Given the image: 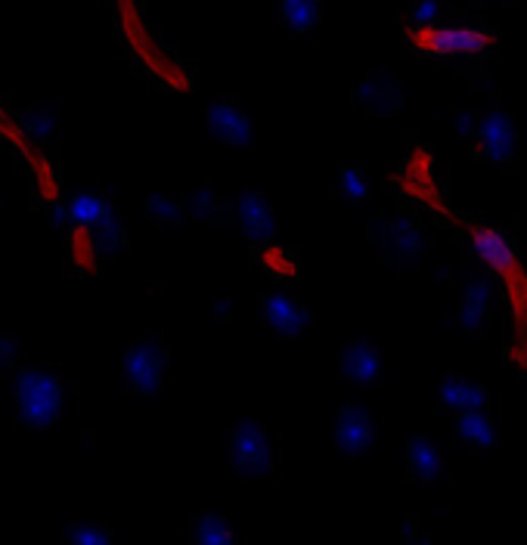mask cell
I'll return each mask as SVG.
<instances>
[{
    "mask_svg": "<svg viewBox=\"0 0 527 545\" xmlns=\"http://www.w3.org/2000/svg\"><path fill=\"white\" fill-rule=\"evenodd\" d=\"M0 208H4V205H0Z\"/></svg>",
    "mask_w": 527,
    "mask_h": 545,
    "instance_id": "cell-31",
    "label": "cell"
},
{
    "mask_svg": "<svg viewBox=\"0 0 527 545\" xmlns=\"http://www.w3.org/2000/svg\"><path fill=\"white\" fill-rule=\"evenodd\" d=\"M87 236H90L93 251L112 254V251H118L124 245V220L115 211H109L106 217H100L97 223H93V227L87 230Z\"/></svg>",
    "mask_w": 527,
    "mask_h": 545,
    "instance_id": "cell-17",
    "label": "cell"
},
{
    "mask_svg": "<svg viewBox=\"0 0 527 545\" xmlns=\"http://www.w3.org/2000/svg\"><path fill=\"white\" fill-rule=\"evenodd\" d=\"M22 131H25L31 140H44V137H50V131H53V118H50L47 112H41V109H31V112L22 115Z\"/></svg>",
    "mask_w": 527,
    "mask_h": 545,
    "instance_id": "cell-27",
    "label": "cell"
},
{
    "mask_svg": "<svg viewBox=\"0 0 527 545\" xmlns=\"http://www.w3.org/2000/svg\"><path fill=\"white\" fill-rule=\"evenodd\" d=\"M146 214L152 223H162V227H177L183 220V205L168 199V196H149L146 199Z\"/></svg>",
    "mask_w": 527,
    "mask_h": 545,
    "instance_id": "cell-22",
    "label": "cell"
},
{
    "mask_svg": "<svg viewBox=\"0 0 527 545\" xmlns=\"http://www.w3.org/2000/svg\"><path fill=\"white\" fill-rule=\"evenodd\" d=\"M217 316H230V304H217Z\"/></svg>",
    "mask_w": 527,
    "mask_h": 545,
    "instance_id": "cell-30",
    "label": "cell"
},
{
    "mask_svg": "<svg viewBox=\"0 0 527 545\" xmlns=\"http://www.w3.org/2000/svg\"><path fill=\"white\" fill-rule=\"evenodd\" d=\"M438 400L444 409H453V412H472V409H484L487 403V391L481 388L478 381H469V378H444L441 388H438Z\"/></svg>",
    "mask_w": 527,
    "mask_h": 545,
    "instance_id": "cell-12",
    "label": "cell"
},
{
    "mask_svg": "<svg viewBox=\"0 0 527 545\" xmlns=\"http://www.w3.org/2000/svg\"><path fill=\"white\" fill-rule=\"evenodd\" d=\"M16 354H19V344L13 338H0V369H13Z\"/></svg>",
    "mask_w": 527,
    "mask_h": 545,
    "instance_id": "cell-29",
    "label": "cell"
},
{
    "mask_svg": "<svg viewBox=\"0 0 527 545\" xmlns=\"http://www.w3.org/2000/svg\"><path fill=\"white\" fill-rule=\"evenodd\" d=\"M112 208H109V199L106 192L100 189H81L75 192V196L69 199V214H72V223L81 230H90L93 223H97L100 217H106Z\"/></svg>",
    "mask_w": 527,
    "mask_h": 545,
    "instance_id": "cell-16",
    "label": "cell"
},
{
    "mask_svg": "<svg viewBox=\"0 0 527 545\" xmlns=\"http://www.w3.org/2000/svg\"><path fill=\"white\" fill-rule=\"evenodd\" d=\"M230 465L242 477H267L273 468V450L267 434L255 422H242L230 437Z\"/></svg>",
    "mask_w": 527,
    "mask_h": 545,
    "instance_id": "cell-4",
    "label": "cell"
},
{
    "mask_svg": "<svg viewBox=\"0 0 527 545\" xmlns=\"http://www.w3.org/2000/svg\"><path fill=\"white\" fill-rule=\"evenodd\" d=\"M165 366H168V350H165V344L159 338L137 341L121 360L124 381L131 384L134 394H146V397L162 388Z\"/></svg>",
    "mask_w": 527,
    "mask_h": 545,
    "instance_id": "cell-3",
    "label": "cell"
},
{
    "mask_svg": "<svg viewBox=\"0 0 527 545\" xmlns=\"http://www.w3.org/2000/svg\"><path fill=\"white\" fill-rule=\"evenodd\" d=\"M465 301H472V304H481V307H487L490 310V301H493V288H490V282H484V279H475V282H469L465 285V295H462Z\"/></svg>",
    "mask_w": 527,
    "mask_h": 545,
    "instance_id": "cell-28",
    "label": "cell"
},
{
    "mask_svg": "<svg viewBox=\"0 0 527 545\" xmlns=\"http://www.w3.org/2000/svg\"><path fill=\"white\" fill-rule=\"evenodd\" d=\"M236 223L242 227V233L252 242H267L276 233V217L270 211V202L255 189H242L233 205Z\"/></svg>",
    "mask_w": 527,
    "mask_h": 545,
    "instance_id": "cell-8",
    "label": "cell"
},
{
    "mask_svg": "<svg viewBox=\"0 0 527 545\" xmlns=\"http://www.w3.org/2000/svg\"><path fill=\"white\" fill-rule=\"evenodd\" d=\"M338 192H341V196H345L348 202H363V199H366V192H369L363 171H360V168H341V174H338Z\"/></svg>",
    "mask_w": 527,
    "mask_h": 545,
    "instance_id": "cell-24",
    "label": "cell"
},
{
    "mask_svg": "<svg viewBox=\"0 0 527 545\" xmlns=\"http://www.w3.org/2000/svg\"><path fill=\"white\" fill-rule=\"evenodd\" d=\"M62 539L66 542H78V545H109L112 533L103 530L100 524H75L62 530Z\"/></svg>",
    "mask_w": 527,
    "mask_h": 545,
    "instance_id": "cell-23",
    "label": "cell"
},
{
    "mask_svg": "<svg viewBox=\"0 0 527 545\" xmlns=\"http://www.w3.org/2000/svg\"><path fill=\"white\" fill-rule=\"evenodd\" d=\"M456 323L465 329V332H475V329H484L487 323V307L481 304H472V301H459V310H456Z\"/></svg>",
    "mask_w": 527,
    "mask_h": 545,
    "instance_id": "cell-25",
    "label": "cell"
},
{
    "mask_svg": "<svg viewBox=\"0 0 527 545\" xmlns=\"http://www.w3.org/2000/svg\"><path fill=\"white\" fill-rule=\"evenodd\" d=\"M385 245H388V251L397 254V258H416L422 248V233L410 220H394L385 233Z\"/></svg>",
    "mask_w": 527,
    "mask_h": 545,
    "instance_id": "cell-20",
    "label": "cell"
},
{
    "mask_svg": "<svg viewBox=\"0 0 527 545\" xmlns=\"http://www.w3.org/2000/svg\"><path fill=\"white\" fill-rule=\"evenodd\" d=\"M372 437H376V425H372V415L363 406H341L335 415V446L341 456H363Z\"/></svg>",
    "mask_w": 527,
    "mask_h": 545,
    "instance_id": "cell-5",
    "label": "cell"
},
{
    "mask_svg": "<svg viewBox=\"0 0 527 545\" xmlns=\"http://www.w3.org/2000/svg\"><path fill=\"white\" fill-rule=\"evenodd\" d=\"M407 16H410L413 28L438 25V19H441V4H438V0H413V7H410Z\"/></svg>",
    "mask_w": 527,
    "mask_h": 545,
    "instance_id": "cell-26",
    "label": "cell"
},
{
    "mask_svg": "<svg viewBox=\"0 0 527 545\" xmlns=\"http://www.w3.org/2000/svg\"><path fill=\"white\" fill-rule=\"evenodd\" d=\"M357 103L366 112H376V115H391L397 109H403V93L388 81V78H369L357 87Z\"/></svg>",
    "mask_w": 527,
    "mask_h": 545,
    "instance_id": "cell-13",
    "label": "cell"
},
{
    "mask_svg": "<svg viewBox=\"0 0 527 545\" xmlns=\"http://www.w3.org/2000/svg\"><path fill=\"white\" fill-rule=\"evenodd\" d=\"M16 415L28 428H53L66 412V388L47 369H25L16 378Z\"/></svg>",
    "mask_w": 527,
    "mask_h": 545,
    "instance_id": "cell-1",
    "label": "cell"
},
{
    "mask_svg": "<svg viewBox=\"0 0 527 545\" xmlns=\"http://www.w3.org/2000/svg\"><path fill=\"white\" fill-rule=\"evenodd\" d=\"M472 251L478 254V261L484 267H490L493 273H512L515 270V251L509 245L506 236H500L496 230H475L472 233Z\"/></svg>",
    "mask_w": 527,
    "mask_h": 545,
    "instance_id": "cell-11",
    "label": "cell"
},
{
    "mask_svg": "<svg viewBox=\"0 0 527 545\" xmlns=\"http://www.w3.org/2000/svg\"><path fill=\"white\" fill-rule=\"evenodd\" d=\"M456 437L472 446V450H490L496 443V425L487 419L481 409H472V412H459L456 419Z\"/></svg>",
    "mask_w": 527,
    "mask_h": 545,
    "instance_id": "cell-15",
    "label": "cell"
},
{
    "mask_svg": "<svg viewBox=\"0 0 527 545\" xmlns=\"http://www.w3.org/2000/svg\"><path fill=\"white\" fill-rule=\"evenodd\" d=\"M205 121H208V131L217 143L245 146L248 140H252V121L245 118V112L236 103L224 100V96H217V100L208 103Z\"/></svg>",
    "mask_w": 527,
    "mask_h": 545,
    "instance_id": "cell-7",
    "label": "cell"
},
{
    "mask_svg": "<svg viewBox=\"0 0 527 545\" xmlns=\"http://www.w3.org/2000/svg\"><path fill=\"white\" fill-rule=\"evenodd\" d=\"M338 369L351 384H357V388H372V384L382 381V372H385L382 350L369 341H351L345 350H341Z\"/></svg>",
    "mask_w": 527,
    "mask_h": 545,
    "instance_id": "cell-6",
    "label": "cell"
},
{
    "mask_svg": "<svg viewBox=\"0 0 527 545\" xmlns=\"http://www.w3.org/2000/svg\"><path fill=\"white\" fill-rule=\"evenodd\" d=\"M320 0H279V16L295 31H314L320 25Z\"/></svg>",
    "mask_w": 527,
    "mask_h": 545,
    "instance_id": "cell-18",
    "label": "cell"
},
{
    "mask_svg": "<svg viewBox=\"0 0 527 545\" xmlns=\"http://www.w3.org/2000/svg\"><path fill=\"white\" fill-rule=\"evenodd\" d=\"M407 465H410L413 477H419V480H428V484H431V480H438L441 471H444V459H441L438 443H434L431 437H425V434L410 437Z\"/></svg>",
    "mask_w": 527,
    "mask_h": 545,
    "instance_id": "cell-14",
    "label": "cell"
},
{
    "mask_svg": "<svg viewBox=\"0 0 527 545\" xmlns=\"http://www.w3.org/2000/svg\"><path fill=\"white\" fill-rule=\"evenodd\" d=\"M475 137H478V146H481V152L490 158V162H506V158H512L515 149H518L515 124L503 112H487L478 121Z\"/></svg>",
    "mask_w": 527,
    "mask_h": 545,
    "instance_id": "cell-10",
    "label": "cell"
},
{
    "mask_svg": "<svg viewBox=\"0 0 527 545\" xmlns=\"http://www.w3.org/2000/svg\"><path fill=\"white\" fill-rule=\"evenodd\" d=\"M413 44L434 56H478L490 47V35L472 25H428L413 28Z\"/></svg>",
    "mask_w": 527,
    "mask_h": 545,
    "instance_id": "cell-2",
    "label": "cell"
},
{
    "mask_svg": "<svg viewBox=\"0 0 527 545\" xmlns=\"http://www.w3.org/2000/svg\"><path fill=\"white\" fill-rule=\"evenodd\" d=\"M186 211H190L196 220H217V217H224L227 208L211 189H196V192L186 196Z\"/></svg>",
    "mask_w": 527,
    "mask_h": 545,
    "instance_id": "cell-21",
    "label": "cell"
},
{
    "mask_svg": "<svg viewBox=\"0 0 527 545\" xmlns=\"http://www.w3.org/2000/svg\"><path fill=\"white\" fill-rule=\"evenodd\" d=\"M190 536H193V542H202V545H230L233 542L230 524L221 515H211V511H202V515L193 518Z\"/></svg>",
    "mask_w": 527,
    "mask_h": 545,
    "instance_id": "cell-19",
    "label": "cell"
},
{
    "mask_svg": "<svg viewBox=\"0 0 527 545\" xmlns=\"http://www.w3.org/2000/svg\"><path fill=\"white\" fill-rule=\"evenodd\" d=\"M261 316L264 323L283 338H298L307 323H310V313L286 292H273V295H264L261 301Z\"/></svg>",
    "mask_w": 527,
    "mask_h": 545,
    "instance_id": "cell-9",
    "label": "cell"
}]
</instances>
